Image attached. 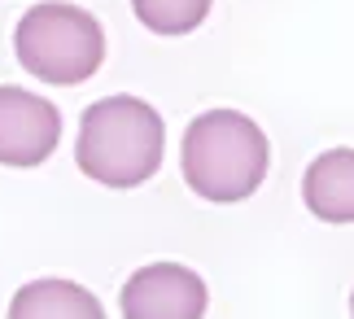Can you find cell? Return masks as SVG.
Returning a JSON list of instances; mask_svg holds the SVG:
<instances>
[{
	"instance_id": "cell-8",
	"label": "cell",
	"mask_w": 354,
	"mask_h": 319,
	"mask_svg": "<svg viewBox=\"0 0 354 319\" xmlns=\"http://www.w3.org/2000/svg\"><path fill=\"white\" fill-rule=\"evenodd\" d=\"M131 9L153 35H188L206 22L210 0H131Z\"/></svg>"
},
{
	"instance_id": "cell-9",
	"label": "cell",
	"mask_w": 354,
	"mask_h": 319,
	"mask_svg": "<svg viewBox=\"0 0 354 319\" xmlns=\"http://www.w3.org/2000/svg\"><path fill=\"white\" fill-rule=\"evenodd\" d=\"M350 315H354V293H350Z\"/></svg>"
},
{
	"instance_id": "cell-7",
	"label": "cell",
	"mask_w": 354,
	"mask_h": 319,
	"mask_svg": "<svg viewBox=\"0 0 354 319\" xmlns=\"http://www.w3.org/2000/svg\"><path fill=\"white\" fill-rule=\"evenodd\" d=\"M9 319H105L97 293H88L75 280H31L9 302Z\"/></svg>"
},
{
	"instance_id": "cell-3",
	"label": "cell",
	"mask_w": 354,
	"mask_h": 319,
	"mask_svg": "<svg viewBox=\"0 0 354 319\" xmlns=\"http://www.w3.org/2000/svg\"><path fill=\"white\" fill-rule=\"evenodd\" d=\"M13 53L26 75L53 88H75L101 71L105 62V31L88 9L79 5H35L22 13L13 31Z\"/></svg>"
},
{
	"instance_id": "cell-6",
	"label": "cell",
	"mask_w": 354,
	"mask_h": 319,
	"mask_svg": "<svg viewBox=\"0 0 354 319\" xmlns=\"http://www.w3.org/2000/svg\"><path fill=\"white\" fill-rule=\"evenodd\" d=\"M302 201L324 224H354V149H328L306 166Z\"/></svg>"
},
{
	"instance_id": "cell-5",
	"label": "cell",
	"mask_w": 354,
	"mask_h": 319,
	"mask_svg": "<svg viewBox=\"0 0 354 319\" xmlns=\"http://www.w3.org/2000/svg\"><path fill=\"white\" fill-rule=\"evenodd\" d=\"M57 140H62V109L44 96L5 83L0 88V166L31 171V166L53 158Z\"/></svg>"
},
{
	"instance_id": "cell-2",
	"label": "cell",
	"mask_w": 354,
	"mask_h": 319,
	"mask_svg": "<svg viewBox=\"0 0 354 319\" xmlns=\"http://www.w3.org/2000/svg\"><path fill=\"white\" fill-rule=\"evenodd\" d=\"M180 166L197 197H206L214 206H232L263 188L271 166V145L250 114L206 109L201 118L188 122Z\"/></svg>"
},
{
	"instance_id": "cell-4",
	"label": "cell",
	"mask_w": 354,
	"mask_h": 319,
	"mask_svg": "<svg viewBox=\"0 0 354 319\" xmlns=\"http://www.w3.org/2000/svg\"><path fill=\"white\" fill-rule=\"evenodd\" d=\"M122 319H201L206 315V280L184 262H149L122 284Z\"/></svg>"
},
{
	"instance_id": "cell-1",
	"label": "cell",
	"mask_w": 354,
	"mask_h": 319,
	"mask_svg": "<svg viewBox=\"0 0 354 319\" xmlns=\"http://www.w3.org/2000/svg\"><path fill=\"white\" fill-rule=\"evenodd\" d=\"M162 149H167L162 114L140 96L118 92L84 109L75 162L88 179L105 188H136L149 175H158Z\"/></svg>"
}]
</instances>
